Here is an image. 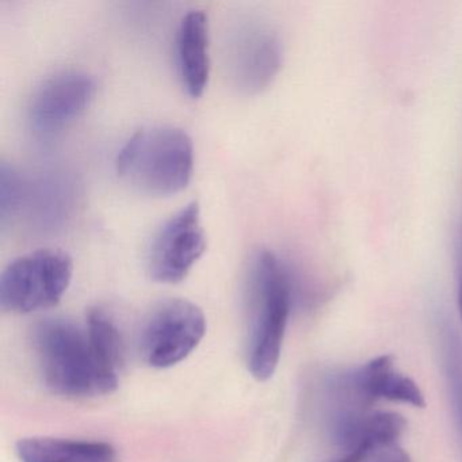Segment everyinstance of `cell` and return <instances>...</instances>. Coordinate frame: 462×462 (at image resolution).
<instances>
[{
  "label": "cell",
  "mask_w": 462,
  "mask_h": 462,
  "mask_svg": "<svg viewBox=\"0 0 462 462\" xmlns=\"http://www.w3.org/2000/svg\"><path fill=\"white\" fill-rule=\"evenodd\" d=\"M293 302V281L272 251H256L248 272V372L258 381L273 377L282 351Z\"/></svg>",
  "instance_id": "obj_1"
},
{
  "label": "cell",
  "mask_w": 462,
  "mask_h": 462,
  "mask_svg": "<svg viewBox=\"0 0 462 462\" xmlns=\"http://www.w3.org/2000/svg\"><path fill=\"white\" fill-rule=\"evenodd\" d=\"M34 348L44 383L66 397L113 393L118 373L110 369L91 345L88 331L66 319H45L34 329Z\"/></svg>",
  "instance_id": "obj_2"
},
{
  "label": "cell",
  "mask_w": 462,
  "mask_h": 462,
  "mask_svg": "<svg viewBox=\"0 0 462 462\" xmlns=\"http://www.w3.org/2000/svg\"><path fill=\"white\" fill-rule=\"evenodd\" d=\"M116 166L118 175L132 188L151 196H170L190 182L193 142L178 126H147L121 148Z\"/></svg>",
  "instance_id": "obj_3"
},
{
  "label": "cell",
  "mask_w": 462,
  "mask_h": 462,
  "mask_svg": "<svg viewBox=\"0 0 462 462\" xmlns=\"http://www.w3.org/2000/svg\"><path fill=\"white\" fill-rule=\"evenodd\" d=\"M72 273L71 256L61 250L42 248L18 256L0 277V305L13 313L55 307L69 289Z\"/></svg>",
  "instance_id": "obj_4"
},
{
  "label": "cell",
  "mask_w": 462,
  "mask_h": 462,
  "mask_svg": "<svg viewBox=\"0 0 462 462\" xmlns=\"http://www.w3.org/2000/svg\"><path fill=\"white\" fill-rule=\"evenodd\" d=\"M207 332L201 308L185 299H167L151 310L140 331L139 348L148 366L167 369L188 358Z\"/></svg>",
  "instance_id": "obj_5"
},
{
  "label": "cell",
  "mask_w": 462,
  "mask_h": 462,
  "mask_svg": "<svg viewBox=\"0 0 462 462\" xmlns=\"http://www.w3.org/2000/svg\"><path fill=\"white\" fill-rule=\"evenodd\" d=\"M207 248L199 202L193 201L170 216L151 240L147 254L152 280L177 283L190 272Z\"/></svg>",
  "instance_id": "obj_6"
},
{
  "label": "cell",
  "mask_w": 462,
  "mask_h": 462,
  "mask_svg": "<svg viewBox=\"0 0 462 462\" xmlns=\"http://www.w3.org/2000/svg\"><path fill=\"white\" fill-rule=\"evenodd\" d=\"M226 56L235 83L243 90L259 91L278 74L282 63V45L272 26L247 21L232 32Z\"/></svg>",
  "instance_id": "obj_7"
},
{
  "label": "cell",
  "mask_w": 462,
  "mask_h": 462,
  "mask_svg": "<svg viewBox=\"0 0 462 462\" xmlns=\"http://www.w3.org/2000/svg\"><path fill=\"white\" fill-rule=\"evenodd\" d=\"M96 80L80 69H64L42 80L29 102L32 128L51 134L69 125L93 101Z\"/></svg>",
  "instance_id": "obj_8"
},
{
  "label": "cell",
  "mask_w": 462,
  "mask_h": 462,
  "mask_svg": "<svg viewBox=\"0 0 462 462\" xmlns=\"http://www.w3.org/2000/svg\"><path fill=\"white\" fill-rule=\"evenodd\" d=\"M177 64L189 96L199 97L209 79V31L208 15L191 10L183 15L177 33Z\"/></svg>",
  "instance_id": "obj_9"
},
{
  "label": "cell",
  "mask_w": 462,
  "mask_h": 462,
  "mask_svg": "<svg viewBox=\"0 0 462 462\" xmlns=\"http://www.w3.org/2000/svg\"><path fill=\"white\" fill-rule=\"evenodd\" d=\"M21 462H118L115 446L99 440L23 438L17 443Z\"/></svg>",
  "instance_id": "obj_10"
},
{
  "label": "cell",
  "mask_w": 462,
  "mask_h": 462,
  "mask_svg": "<svg viewBox=\"0 0 462 462\" xmlns=\"http://www.w3.org/2000/svg\"><path fill=\"white\" fill-rule=\"evenodd\" d=\"M359 380L372 402L378 399L426 407V400L415 381L394 372L391 356H381L358 369Z\"/></svg>",
  "instance_id": "obj_11"
},
{
  "label": "cell",
  "mask_w": 462,
  "mask_h": 462,
  "mask_svg": "<svg viewBox=\"0 0 462 462\" xmlns=\"http://www.w3.org/2000/svg\"><path fill=\"white\" fill-rule=\"evenodd\" d=\"M438 331L451 402L462 431V340L453 323L443 316L438 319Z\"/></svg>",
  "instance_id": "obj_12"
},
{
  "label": "cell",
  "mask_w": 462,
  "mask_h": 462,
  "mask_svg": "<svg viewBox=\"0 0 462 462\" xmlns=\"http://www.w3.org/2000/svg\"><path fill=\"white\" fill-rule=\"evenodd\" d=\"M86 331H88L91 345L96 348L99 358L110 369L118 373V369L124 362L125 350H124L123 337H121L115 321L104 310L94 308L88 312Z\"/></svg>",
  "instance_id": "obj_13"
},
{
  "label": "cell",
  "mask_w": 462,
  "mask_h": 462,
  "mask_svg": "<svg viewBox=\"0 0 462 462\" xmlns=\"http://www.w3.org/2000/svg\"><path fill=\"white\" fill-rule=\"evenodd\" d=\"M407 429V421L400 413L375 412L367 415L362 427L358 445H365L370 450L397 443Z\"/></svg>",
  "instance_id": "obj_14"
},
{
  "label": "cell",
  "mask_w": 462,
  "mask_h": 462,
  "mask_svg": "<svg viewBox=\"0 0 462 462\" xmlns=\"http://www.w3.org/2000/svg\"><path fill=\"white\" fill-rule=\"evenodd\" d=\"M23 182L20 172L4 162L0 167V223L6 226L23 202Z\"/></svg>",
  "instance_id": "obj_15"
},
{
  "label": "cell",
  "mask_w": 462,
  "mask_h": 462,
  "mask_svg": "<svg viewBox=\"0 0 462 462\" xmlns=\"http://www.w3.org/2000/svg\"><path fill=\"white\" fill-rule=\"evenodd\" d=\"M370 462H411L410 456L399 443L375 448L370 454ZM367 461V462H369Z\"/></svg>",
  "instance_id": "obj_16"
},
{
  "label": "cell",
  "mask_w": 462,
  "mask_h": 462,
  "mask_svg": "<svg viewBox=\"0 0 462 462\" xmlns=\"http://www.w3.org/2000/svg\"><path fill=\"white\" fill-rule=\"evenodd\" d=\"M456 281L457 307L462 321V221L458 224L456 234Z\"/></svg>",
  "instance_id": "obj_17"
}]
</instances>
